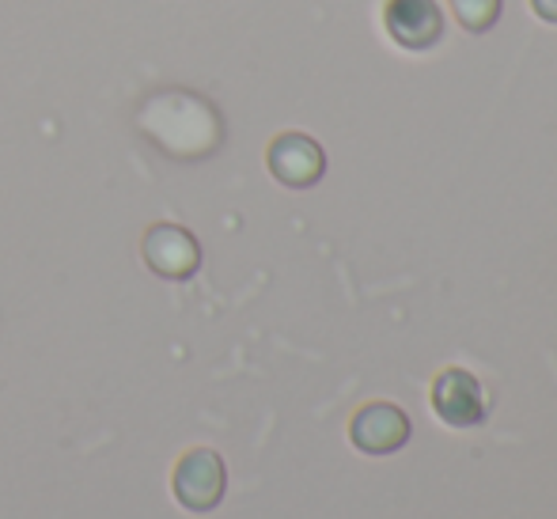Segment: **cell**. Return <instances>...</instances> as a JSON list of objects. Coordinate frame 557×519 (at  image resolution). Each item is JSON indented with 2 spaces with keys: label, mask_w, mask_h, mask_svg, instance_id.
I'll return each mask as SVG.
<instances>
[{
  "label": "cell",
  "mask_w": 557,
  "mask_h": 519,
  "mask_svg": "<svg viewBox=\"0 0 557 519\" xmlns=\"http://www.w3.org/2000/svg\"><path fill=\"white\" fill-rule=\"evenodd\" d=\"M171 485H175V497L183 508H190V512H213V508L224 501L227 467L216 452L194 447V452H186L183 459L175 462Z\"/></svg>",
  "instance_id": "obj_1"
},
{
  "label": "cell",
  "mask_w": 557,
  "mask_h": 519,
  "mask_svg": "<svg viewBox=\"0 0 557 519\" xmlns=\"http://www.w3.org/2000/svg\"><path fill=\"white\" fill-rule=\"evenodd\" d=\"M265 163H270V175L281 186H288V190H308V186H315L326 175L323 148L308 133H281V137H273Z\"/></svg>",
  "instance_id": "obj_2"
},
{
  "label": "cell",
  "mask_w": 557,
  "mask_h": 519,
  "mask_svg": "<svg viewBox=\"0 0 557 519\" xmlns=\"http://www.w3.org/2000/svg\"><path fill=\"white\" fill-rule=\"evenodd\" d=\"M140 255H145V265L163 281H186L198 273L201 265V247L186 227L178 224H156L145 232V243H140Z\"/></svg>",
  "instance_id": "obj_3"
},
{
  "label": "cell",
  "mask_w": 557,
  "mask_h": 519,
  "mask_svg": "<svg viewBox=\"0 0 557 519\" xmlns=\"http://www.w3.org/2000/svg\"><path fill=\"white\" fill-rule=\"evenodd\" d=\"M413 424L406 410H398L395 403H368L352 413L349 421V440L357 452L364 455H391L398 447H406Z\"/></svg>",
  "instance_id": "obj_4"
},
{
  "label": "cell",
  "mask_w": 557,
  "mask_h": 519,
  "mask_svg": "<svg viewBox=\"0 0 557 519\" xmlns=\"http://www.w3.org/2000/svg\"><path fill=\"white\" fill-rule=\"evenodd\" d=\"M383 23H387V35L413 53L433 50L444 38V8L436 0H387Z\"/></svg>",
  "instance_id": "obj_5"
},
{
  "label": "cell",
  "mask_w": 557,
  "mask_h": 519,
  "mask_svg": "<svg viewBox=\"0 0 557 519\" xmlns=\"http://www.w3.org/2000/svg\"><path fill=\"white\" fill-rule=\"evenodd\" d=\"M433 410L451 429H474L485 417L482 383L467 368H444L433 380Z\"/></svg>",
  "instance_id": "obj_6"
},
{
  "label": "cell",
  "mask_w": 557,
  "mask_h": 519,
  "mask_svg": "<svg viewBox=\"0 0 557 519\" xmlns=\"http://www.w3.org/2000/svg\"><path fill=\"white\" fill-rule=\"evenodd\" d=\"M447 4H451V15L470 35H482L500 20V0H447Z\"/></svg>",
  "instance_id": "obj_7"
},
{
  "label": "cell",
  "mask_w": 557,
  "mask_h": 519,
  "mask_svg": "<svg viewBox=\"0 0 557 519\" xmlns=\"http://www.w3.org/2000/svg\"><path fill=\"white\" fill-rule=\"evenodd\" d=\"M528 4L543 23H557V0H528Z\"/></svg>",
  "instance_id": "obj_8"
}]
</instances>
